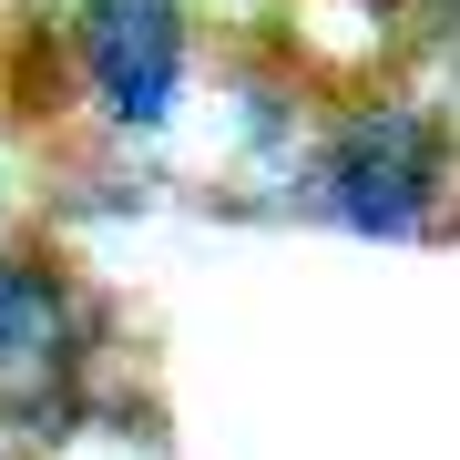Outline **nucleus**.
<instances>
[{
	"instance_id": "f257e3e1",
	"label": "nucleus",
	"mask_w": 460,
	"mask_h": 460,
	"mask_svg": "<svg viewBox=\"0 0 460 460\" xmlns=\"http://www.w3.org/2000/svg\"><path fill=\"white\" fill-rule=\"evenodd\" d=\"M307 195H317L328 226L378 235V246L450 235V215H460V133L420 93H358V102H338L317 123Z\"/></svg>"
},
{
	"instance_id": "f03ea898",
	"label": "nucleus",
	"mask_w": 460,
	"mask_h": 460,
	"mask_svg": "<svg viewBox=\"0 0 460 460\" xmlns=\"http://www.w3.org/2000/svg\"><path fill=\"white\" fill-rule=\"evenodd\" d=\"M102 317L51 246H0V429L51 450L93 410Z\"/></svg>"
},
{
	"instance_id": "7ed1b4c3",
	"label": "nucleus",
	"mask_w": 460,
	"mask_h": 460,
	"mask_svg": "<svg viewBox=\"0 0 460 460\" xmlns=\"http://www.w3.org/2000/svg\"><path fill=\"white\" fill-rule=\"evenodd\" d=\"M72 72L113 133H164L195 72L184 0H72Z\"/></svg>"
},
{
	"instance_id": "20e7f679",
	"label": "nucleus",
	"mask_w": 460,
	"mask_h": 460,
	"mask_svg": "<svg viewBox=\"0 0 460 460\" xmlns=\"http://www.w3.org/2000/svg\"><path fill=\"white\" fill-rule=\"evenodd\" d=\"M378 21H420V11H450V0H368Z\"/></svg>"
}]
</instances>
